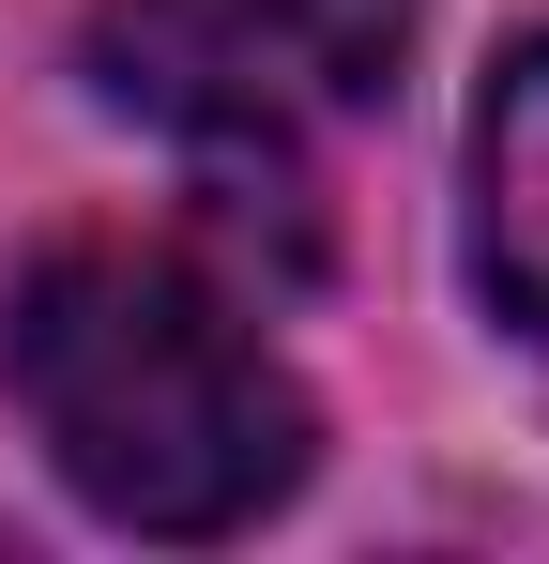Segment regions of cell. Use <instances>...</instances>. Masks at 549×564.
<instances>
[{"instance_id":"7a4b0ae2","label":"cell","mask_w":549,"mask_h":564,"mask_svg":"<svg viewBox=\"0 0 549 564\" xmlns=\"http://www.w3.org/2000/svg\"><path fill=\"white\" fill-rule=\"evenodd\" d=\"M412 0H107L92 93L169 138H290L397 77Z\"/></svg>"},{"instance_id":"6da1fadb","label":"cell","mask_w":549,"mask_h":564,"mask_svg":"<svg viewBox=\"0 0 549 564\" xmlns=\"http://www.w3.org/2000/svg\"><path fill=\"white\" fill-rule=\"evenodd\" d=\"M0 381L46 473L122 534H245L305 488V381L169 245H46L0 305Z\"/></svg>"},{"instance_id":"3957f363","label":"cell","mask_w":549,"mask_h":564,"mask_svg":"<svg viewBox=\"0 0 549 564\" xmlns=\"http://www.w3.org/2000/svg\"><path fill=\"white\" fill-rule=\"evenodd\" d=\"M473 275L549 351V31H519L473 107Z\"/></svg>"}]
</instances>
